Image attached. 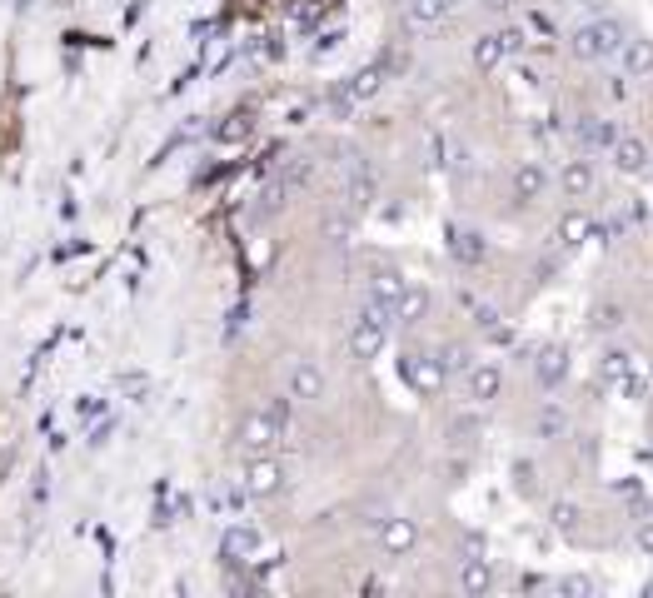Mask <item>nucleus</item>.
Here are the masks:
<instances>
[{
	"label": "nucleus",
	"mask_w": 653,
	"mask_h": 598,
	"mask_svg": "<svg viewBox=\"0 0 653 598\" xmlns=\"http://www.w3.org/2000/svg\"><path fill=\"white\" fill-rule=\"evenodd\" d=\"M619 45H623V31L613 21H594V25H578L574 31V55H584V60H603Z\"/></svg>",
	"instance_id": "f257e3e1"
},
{
	"label": "nucleus",
	"mask_w": 653,
	"mask_h": 598,
	"mask_svg": "<svg viewBox=\"0 0 653 598\" xmlns=\"http://www.w3.org/2000/svg\"><path fill=\"white\" fill-rule=\"evenodd\" d=\"M623 70L629 75H648L653 70V41H623Z\"/></svg>",
	"instance_id": "f03ea898"
},
{
	"label": "nucleus",
	"mask_w": 653,
	"mask_h": 598,
	"mask_svg": "<svg viewBox=\"0 0 653 598\" xmlns=\"http://www.w3.org/2000/svg\"><path fill=\"white\" fill-rule=\"evenodd\" d=\"M564 190H568V200H584V195L594 190V170H589V160H568V170H564Z\"/></svg>",
	"instance_id": "7ed1b4c3"
},
{
	"label": "nucleus",
	"mask_w": 653,
	"mask_h": 598,
	"mask_svg": "<svg viewBox=\"0 0 653 598\" xmlns=\"http://www.w3.org/2000/svg\"><path fill=\"white\" fill-rule=\"evenodd\" d=\"M613 155H619L623 170H643V165H648V145H643V140H633V135H623L619 145H613Z\"/></svg>",
	"instance_id": "20e7f679"
},
{
	"label": "nucleus",
	"mask_w": 653,
	"mask_h": 598,
	"mask_svg": "<svg viewBox=\"0 0 653 598\" xmlns=\"http://www.w3.org/2000/svg\"><path fill=\"white\" fill-rule=\"evenodd\" d=\"M544 185H549L544 165H524V170H519V180H514V190H519V200H539V195H544Z\"/></svg>",
	"instance_id": "39448f33"
},
{
	"label": "nucleus",
	"mask_w": 653,
	"mask_h": 598,
	"mask_svg": "<svg viewBox=\"0 0 653 598\" xmlns=\"http://www.w3.org/2000/svg\"><path fill=\"white\" fill-rule=\"evenodd\" d=\"M629 374H633V354L629 349H609V354H603V379H609V385H623Z\"/></svg>",
	"instance_id": "423d86ee"
},
{
	"label": "nucleus",
	"mask_w": 653,
	"mask_h": 598,
	"mask_svg": "<svg viewBox=\"0 0 653 598\" xmlns=\"http://www.w3.org/2000/svg\"><path fill=\"white\" fill-rule=\"evenodd\" d=\"M564 349H549V354H539V379H544V385H558V379H564Z\"/></svg>",
	"instance_id": "0eeeda50"
},
{
	"label": "nucleus",
	"mask_w": 653,
	"mask_h": 598,
	"mask_svg": "<svg viewBox=\"0 0 653 598\" xmlns=\"http://www.w3.org/2000/svg\"><path fill=\"white\" fill-rule=\"evenodd\" d=\"M469 389H474V399H494L499 394V369H474Z\"/></svg>",
	"instance_id": "6e6552de"
},
{
	"label": "nucleus",
	"mask_w": 653,
	"mask_h": 598,
	"mask_svg": "<svg viewBox=\"0 0 653 598\" xmlns=\"http://www.w3.org/2000/svg\"><path fill=\"white\" fill-rule=\"evenodd\" d=\"M564 424H568L564 409H544V414H539V434H544V439H558V434H564Z\"/></svg>",
	"instance_id": "1a4fd4ad"
},
{
	"label": "nucleus",
	"mask_w": 653,
	"mask_h": 598,
	"mask_svg": "<svg viewBox=\"0 0 653 598\" xmlns=\"http://www.w3.org/2000/svg\"><path fill=\"white\" fill-rule=\"evenodd\" d=\"M464 588H474V593H479V588H489V568H484V564H469V568H464Z\"/></svg>",
	"instance_id": "9d476101"
},
{
	"label": "nucleus",
	"mask_w": 653,
	"mask_h": 598,
	"mask_svg": "<svg viewBox=\"0 0 653 598\" xmlns=\"http://www.w3.org/2000/svg\"><path fill=\"white\" fill-rule=\"evenodd\" d=\"M578 235H589V220H584V214H564V240H578Z\"/></svg>",
	"instance_id": "9b49d317"
},
{
	"label": "nucleus",
	"mask_w": 653,
	"mask_h": 598,
	"mask_svg": "<svg viewBox=\"0 0 653 598\" xmlns=\"http://www.w3.org/2000/svg\"><path fill=\"white\" fill-rule=\"evenodd\" d=\"M578 135L589 140V145H603V140H609V130H603L599 120H584V125H578Z\"/></svg>",
	"instance_id": "f8f14e48"
},
{
	"label": "nucleus",
	"mask_w": 653,
	"mask_h": 598,
	"mask_svg": "<svg viewBox=\"0 0 653 598\" xmlns=\"http://www.w3.org/2000/svg\"><path fill=\"white\" fill-rule=\"evenodd\" d=\"M554 523H558V529H574L578 509H574V503H554Z\"/></svg>",
	"instance_id": "ddd939ff"
},
{
	"label": "nucleus",
	"mask_w": 653,
	"mask_h": 598,
	"mask_svg": "<svg viewBox=\"0 0 653 598\" xmlns=\"http://www.w3.org/2000/svg\"><path fill=\"white\" fill-rule=\"evenodd\" d=\"M558 593H594V584H589V578H564Z\"/></svg>",
	"instance_id": "4468645a"
},
{
	"label": "nucleus",
	"mask_w": 653,
	"mask_h": 598,
	"mask_svg": "<svg viewBox=\"0 0 653 598\" xmlns=\"http://www.w3.org/2000/svg\"><path fill=\"white\" fill-rule=\"evenodd\" d=\"M594 324H599V330H613V324H619V310H613V304H599V320Z\"/></svg>",
	"instance_id": "2eb2a0df"
},
{
	"label": "nucleus",
	"mask_w": 653,
	"mask_h": 598,
	"mask_svg": "<svg viewBox=\"0 0 653 598\" xmlns=\"http://www.w3.org/2000/svg\"><path fill=\"white\" fill-rule=\"evenodd\" d=\"M639 548H643V554H653V519H643V529H639Z\"/></svg>",
	"instance_id": "dca6fc26"
},
{
	"label": "nucleus",
	"mask_w": 653,
	"mask_h": 598,
	"mask_svg": "<svg viewBox=\"0 0 653 598\" xmlns=\"http://www.w3.org/2000/svg\"><path fill=\"white\" fill-rule=\"evenodd\" d=\"M648 593H653V584H648Z\"/></svg>",
	"instance_id": "f3484780"
}]
</instances>
